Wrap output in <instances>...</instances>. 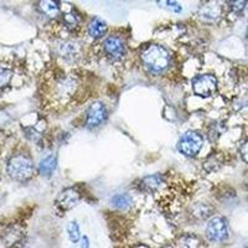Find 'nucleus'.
<instances>
[{
    "label": "nucleus",
    "mask_w": 248,
    "mask_h": 248,
    "mask_svg": "<svg viewBox=\"0 0 248 248\" xmlns=\"http://www.w3.org/2000/svg\"><path fill=\"white\" fill-rule=\"evenodd\" d=\"M144 65L152 74H161L170 65V55L167 48L160 45H152L141 54Z\"/></svg>",
    "instance_id": "nucleus-1"
},
{
    "label": "nucleus",
    "mask_w": 248,
    "mask_h": 248,
    "mask_svg": "<svg viewBox=\"0 0 248 248\" xmlns=\"http://www.w3.org/2000/svg\"><path fill=\"white\" fill-rule=\"evenodd\" d=\"M6 171L13 180L26 181L34 174V164L28 155L16 154L9 159Z\"/></svg>",
    "instance_id": "nucleus-2"
},
{
    "label": "nucleus",
    "mask_w": 248,
    "mask_h": 248,
    "mask_svg": "<svg viewBox=\"0 0 248 248\" xmlns=\"http://www.w3.org/2000/svg\"><path fill=\"white\" fill-rule=\"evenodd\" d=\"M203 139L196 132H186L180 138L178 144V149L185 156H195L202 148Z\"/></svg>",
    "instance_id": "nucleus-3"
},
{
    "label": "nucleus",
    "mask_w": 248,
    "mask_h": 248,
    "mask_svg": "<svg viewBox=\"0 0 248 248\" xmlns=\"http://www.w3.org/2000/svg\"><path fill=\"white\" fill-rule=\"evenodd\" d=\"M192 90L195 94L200 97L212 96L217 90V79L214 75L206 74L198 76L192 82Z\"/></svg>",
    "instance_id": "nucleus-4"
},
{
    "label": "nucleus",
    "mask_w": 248,
    "mask_h": 248,
    "mask_svg": "<svg viewBox=\"0 0 248 248\" xmlns=\"http://www.w3.org/2000/svg\"><path fill=\"white\" fill-rule=\"evenodd\" d=\"M206 233L210 240L214 242H222L229 237L227 223L221 217H215L206 227Z\"/></svg>",
    "instance_id": "nucleus-5"
},
{
    "label": "nucleus",
    "mask_w": 248,
    "mask_h": 248,
    "mask_svg": "<svg viewBox=\"0 0 248 248\" xmlns=\"http://www.w3.org/2000/svg\"><path fill=\"white\" fill-rule=\"evenodd\" d=\"M107 109L105 105L101 102L93 103L87 110V127L88 128H97L101 124H103L107 119Z\"/></svg>",
    "instance_id": "nucleus-6"
},
{
    "label": "nucleus",
    "mask_w": 248,
    "mask_h": 248,
    "mask_svg": "<svg viewBox=\"0 0 248 248\" xmlns=\"http://www.w3.org/2000/svg\"><path fill=\"white\" fill-rule=\"evenodd\" d=\"M105 51L112 60H121L125 55V45L121 37L109 36L105 41Z\"/></svg>",
    "instance_id": "nucleus-7"
},
{
    "label": "nucleus",
    "mask_w": 248,
    "mask_h": 248,
    "mask_svg": "<svg viewBox=\"0 0 248 248\" xmlns=\"http://www.w3.org/2000/svg\"><path fill=\"white\" fill-rule=\"evenodd\" d=\"M79 194L75 189H65L57 198V206L62 210H71L78 203Z\"/></svg>",
    "instance_id": "nucleus-8"
},
{
    "label": "nucleus",
    "mask_w": 248,
    "mask_h": 248,
    "mask_svg": "<svg viewBox=\"0 0 248 248\" xmlns=\"http://www.w3.org/2000/svg\"><path fill=\"white\" fill-rule=\"evenodd\" d=\"M37 8H39L41 14L50 17V19H55L61 13V8H60V4L57 0H39Z\"/></svg>",
    "instance_id": "nucleus-9"
},
{
    "label": "nucleus",
    "mask_w": 248,
    "mask_h": 248,
    "mask_svg": "<svg viewBox=\"0 0 248 248\" xmlns=\"http://www.w3.org/2000/svg\"><path fill=\"white\" fill-rule=\"evenodd\" d=\"M108 26L106 24L105 20L99 19V17H94L91 21L90 26H88V34L93 39H101L107 34Z\"/></svg>",
    "instance_id": "nucleus-10"
},
{
    "label": "nucleus",
    "mask_w": 248,
    "mask_h": 248,
    "mask_svg": "<svg viewBox=\"0 0 248 248\" xmlns=\"http://www.w3.org/2000/svg\"><path fill=\"white\" fill-rule=\"evenodd\" d=\"M163 181L164 178L160 174L150 175V176H147L140 181V189L145 192H153L160 187Z\"/></svg>",
    "instance_id": "nucleus-11"
},
{
    "label": "nucleus",
    "mask_w": 248,
    "mask_h": 248,
    "mask_svg": "<svg viewBox=\"0 0 248 248\" xmlns=\"http://www.w3.org/2000/svg\"><path fill=\"white\" fill-rule=\"evenodd\" d=\"M56 167H57L56 156L50 155V156H47V158L43 159V160L40 161L39 171L43 176H50V175L55 171Z\"/></svg>",
    "instance_id": "nucleus-12"
},
{
    "label": "nucleus",
    "mask_w": 248,
    "mask_h": 248,
    "mask_svg": "<svg viewBox=\"0 0 248 248\" xmlns=\"http://www.w3.org/2000/svg\"><path fill=\"white\" fill-rule=\"evenodd\" d=\"M62 20L65 25L67 26L71 30H75L81 24V16L78 15V13L75 12V10H70L67 13H63V16H62Z\"/></svg>",
    "instance_id": "nucleus-13"
},
{
    "label": "nucleus",
    "mask_w": 248,
    "mask_h": 248,
    "mask_svg": "<svg viewBox=\"0 0 248 248\" xmlns=\"http://www.w3.org/2000/svg\"><path fill=\"white\" fill-rule=\"evenodd\" d=\"M112 205L119 210H125L132 205V199L125 194H119L113 196Z\"/></svg>",
    "instance_id": "nucleus-14"
},
{
    "label": "nucleus",
    "mask_w": 248,
    "mask_h": 248,
    "mask_svg": "<svg viewBox=\"0 0 248 248\" xmlns=\"http://www.w3.org/2000/svg\"><path fill=\"white\" fill-rule=\"evenodd\" d=\"M230 10L234 14H241L248 6V0H227Z\"/></svg>",
    "instance_id": "nucleus-15"
},
{
    "label": "nucleus",
    "mask_w": 248,
    "mask_h": 248,
    "mask_svg": "<svg viewBox=\"0 0 248 248\" xmlns=\"http://www.w3.org/2000/svg\"><path fill=\"white\" fill-rule=\"evenodd\" d=\"M78 54V46L75 43H65L61 46V56L63 57H75Z\"/></svg>",
    "instance_id": "nucleus-16"
},
{
    "label": "nucleus",
    "mask_w": 248,
    "mask_h": 248,
    "mask_svg": "<svg viewBox=\"0 0 248 248\" xmlns=\"http://www.w3.org/2000/svg\"><path fill=\"white\" fill-rule=\"evenodd\" d=\"M159 6L164 9H168L169 12L172 13H181L183 12V6L176 1V0H158Z\"/></svg>",
    "instance_id": "nucleus-17"
},
{
    "label": "nucleus",
    "mask_w": 248,
    "mask_h": 248,
    "mask_svg": "<svg viewBox=\"0 0 248 248\" xmlns=\"http://www.w3.org/2000/svg\"><path fill=\"white\" fill-rule=\"evenodd\" d=\"M67 232H68V237H70V240L72 241L74 243H77L81 238V233H79V227L76 222H70L67 227Z\"/></svg>",
    "instance_id": "nucleus-18"
},
{
    "label": "nucleus",
    "mask_w": 248,
    "mask_h": 248,
    "mask_svg": "<svg viewBox=\"0 0 248 248\" xmlns=\"http://www.w3.org/2000/svg\"><path fill=\"white\" fill-rule=\"evenodd\" d=\"M13 78V71L5 67H0V88L5 87Z\"/></svg>",
    "instance_id": "nucleus-19"
},
{
    "label": "nucleus",
    "mask_w": 248,
    "mask_h": 248,
    "mask_svg": "<svg viewBox=\"0 0 248 248\" xmlns=\"http://www.w3.org/2000/svg\"><path fill=\"white\" fill-rule=\"evenodd\" d=\"M210 211H212V209H210L209 206L203 205V203H199L194 207V215L198 216L199 218H206L207 216H210Z\"/></svg>",
    "instance_id": "nucleus-20"
},
{
    "label": "nucleus",
    "mask_w": 248,
    "mask_h": 248,
    "mask_svg": "<svg viewBox=\"0 0 248 248\" xmlns=\"http://www.w3.org/2000/svg\"><path fill=\"white\" fill-rule=\"evenodd\" d=\"M241 156H242V160L248 164V140H246L241 147Z\"/></svg>",
    "instance_id": "nucleus-21"
},
{
    "label": "nucleus",
    "mask_w": 248,
    "mask_h": 248,
    "mask_svg": "<svg viewBox=\"0 0 248 248\" xmlns=\"http://www.w3.org/2000/svg\"><path fill=\"white\" fill-rule=\"evenodd\" d=\"M247 37H248V29H247Z\"/></svg>",
    "instance_id": "nucleus-22"
}]
</instances>
